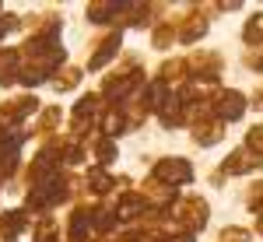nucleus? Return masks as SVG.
<instances>
[{
    "label": "nucleus",
    "mask_w": 263,
    "mask_h": 242,
    "mask_svg": "<svg viewBox=\"0 0 263 242\" xmlns=\"http://www.w3.org/2000/svg\"><path fill=\"white\" fill-rule=\"evenodd\" d=\"M144 84H147L144 81V67H137V60H126L123 70H116V74H109L102 81V99L112 109H123L137 91H144Z\"/></svg>",
    "instance_id": "f257e3e1"
},
{
    "label": "nucleus",
    "mask_w": 263,
    "mask_h": 242,
    "mask_svg": "<svg viewBox=\"0 0 263 242\" xmlns=\"http://www.w3.org/2000/svg\"><path fill=\"white\" fill-rule=\"evenodd\" d=\"M165 218L176 225L179 232H203L207 228V218H211V207H207V200L203 197H197V193H190V197H179V200L172 203L168 211H165Z\"/></svg>",
    "instance_id": "f03ea898"
},
{
    "label": "nucleus",
    "mask_w": 263,
    "mask_h": 242,
    "mask_svg": "<svg viewBox=\"0 0 263 242\" xmlns=\"http://www.w3.org/2000/svg\"><path fill=\"white\" fill-rule=\"evenodd\" d=\"M60 165H63V144H60V141H46L39 151H35L32 165H28V176H25V182H28V186L49 182L53 176H60Z\"/></svg>",
    "instance_id": "7ed1b4c3"
},
{
    "label": "nucleus",
    "mask_w": 263,
    "mask_h": 242,
    "mask_svg": "<svg viewBox=\"0 0 263 242\" xmlns=\"http://www.w3.org/2000/svg\"><path fill=\"white\" fill-rule=\"evenodd\" d=\"M193 165L190 158H182V155H168V158H158L155 161V169H151V179L168 186V190H176V186H186V182H193Z\"/></svg>",
    "instance_id": "20e7f679"
},
{
    "label": "nucleus",
    "mask_w": 263,
    "mask_h": 242,
    "mask_svg": "<svg viewBox=\"0 0 263 242\" xmlns=\"http://www.w3.org/2000/svg\"><path fill=\"white\" fill-rule=\"evenodd\" d=\"M39 113H42V102L35 95H18V99L0 102V134L4 130H18L28 116H39Z\"/></svg>",
    "instance_id": "39448f33"
},
{
    "label": "nucleus",
    "mask_w": 263,
    "mask_h": 242,
    "mask_svg": "<svg viewBox=\"0 0 263 242\" xmlns=\"http://www.w3.org/2000/svg\"><path fill=\"white\" fill-rule=\"evenodd\" d=\"M249 105H253L249 95L239 91V88H218V91H214V116L221 123H239Z\"/></svg>",
    "instance_id": "423d86ee"
},
{
    "label": "nucleus",
    "mask_w": 263,
    "mask_h": 242,
    "mask_svg": "<svg viewBox=\"0 0 263 242\" xmlns=\"http://www.w3.org/2000/svg\"><path fill=\"white\" fill-rule=\"evenodd\" d=\"M218 169H221L228 179H232V176H253L256 169H263V158H256L246 144H239V147H232V151L224 155V161H218Z\"/></svg>",
    "instance_id": "0eeeda50"
},
{
    "label": "nucleus",
    "mask_w": 263,
    "mask_h": 242,
    "mask_svg": "<svg viewBox=\"0 0 263 242\" xmlns=\"http://www.w3.org/2000/svg\"><path fill=\"white\" fill-rule=\"evenodd\" d=\"M207 11H211V4H207V7H193V4H190V14L182 21H176V25H179V42L182 46H193V42H200L203 35H207V28H211Z\"/></svg>",
    "instance_id": "6e6552de"
},
{
    "label": "nucleus",
    "mask_w": 263,
    "mask_h": 242,
    "mask_svg": "<svg viewBox=\"0 0 263 242\" xmlns=\"http://www.w3.org/2000/svg\"><path fill=\"white\" fill-rule=\"evenodd\" d=\"M67 235H70V242H91V235H95V203H78L70 211Z\"/></svg>",
    "instance_id": "1a4fd4ad"
},
{
    "label": "nucleus",
    "mask_w": 263,
    "mask_h": 242,
    "mask_svg": "<svg viewBox=\"0 0 263 242\" xmlns=\"http://www.w3.org/2000/svg\"><path fill=\"white\" fill-rule=\"evenodd\" d=\"M112 214L120 225H130V221H141L147 214V200L141 197V190H123L120 200L112 203Z\"/></svg>",
    "instance_id": "9d476101"
},
{
    "label": "nucleus",
    "mask_w": 263,
    "mask_h": 242,
    "mask_svg": "<svg viewBox=\"0 0 263 242\" xmlns=\"http://www.w3.org/2000/svg\"><path fill=\"white\" fill-rule=\"evenodd\" d=\"M120 46H123V28H112V32H105L102 39H95V53H91V60H88V70H102L109 60H116Z\"/></svg>",
    "instance_id": "9b49d317"
},
{
    "label": "nucleus",
    "mask_w": 263,
    "mask_h": 242,
    "mask_svg": "<svg viewBox=\"0 0 263 242\" xmlns=\"http://www.w3.org/2000/svg\"><path fill=\"white\" fill-rule=\"evenodd\" d=\"M21 46H0V88H11L14 81H21Z\"/></svg>",
    "instance_id": "f8f14e48"
},
{
    "label": "nucleus",
    "mask_w": 263,
    "mask_h": 242,
    "mask_svg": "<svg viewBox=\"0 0 263 242\" xmlns=\"http://www.w3.org/2000/svg\"><path fill=\"white\" fill-rule=\"evenodd\" d=\"M168 99H172V84H165L162 78H151L141 91V109L144 113H162Z\"/></svg>",
    "instance_id": "ddd939ff"
},
{
    "label": "nucleus",
    "mask_w": 263,
    "mask_h": 242,
    "mask_svg": "<svg viewBox=\"0 0 263 242\" xmlns=\"http://www.w3.org/2000/svg\"><path fill=\"white\" fill-rule=\"evenodd\" d=\"M25 228H28V211H25V207L0 211V239L4 242H18Z\"/></svg>",
    "instance_id": "4468645a"
},
{
    "label": "nucleus",
    "mask_w": 263,
    "mask_h": 242,
    "mask_svg": "<svg viewBox=\"0 0 263 242\" xmlns=\"http://www.w3.org/2000/svg\"><path fill=\"white\" fill-rule=\"evenodd\" d=\"M32 134H25V130H4L0 134V165H11V161H21V147L28 141Z\"/></svg>",
    "instance_id": "2eb2a0df"
},
{
    "label": "nucleus",
    "mask_w": 263,
    "mask_h": 242,
    "mask_svg": "<svg viewBox=\"0 0 263 242\" xmlns=\"http://www.w3.org/2000/svg\"><path fill=\"white\" fill-rule=\"evenodd\" d=\"M224 126H228V123H221V120H207V123H200V126H193L190 141L197 144V147H214V144H221L224 137H228Z\"/></svg>",
    "instance_id": "dca6fc26"
},
{
    "label": "nucleus",
    "mask_w": 263,
    "mask_h": 242,
    "mask_svg": "<svg viewBox=\"0 0 263 242\" xmlns=\"http://www.w3.org/2000/svg\"><path fill=\"white\" fill-rule=\"evenodd\" d=\"M116 176L109 172V169H102V165H91L88 169V176H84V190L91 193V197H105V193H112V186H116Z\"/></svg>",
    "instance_id": "f3484780"
},
{
    "label": "nucleus",
    "mask_w": 263,
    "mask_h": 242,
    "mask_svg": "<svg viewBox=\"0 0 263 242\" xmlns=\"http://www.w3.org/2000/svg\"><path fill=\"white\" fill-rule=\"evenodd\" d=\"M239 39H242L246 49H263V7H260V11H253V14L242 21Z\"/></svg>",
    "instance_id": "a211bd4d"
},
{
    "label": "nucleus",
    "mask_w": 263,
    "mask_h": 242,
    "mask_svg": "<svg viewBox=\"0 0 263 242\" xmlns=\"http://www.w3.org/2000/svg\"><path fill=\"white\" fill-rule=\"evenodd\" d=\"M158 78H162L165 84H172V81H190V78H193L190 57H172V60H162V67H158Z\"/></svg>",
    "instance_id": "6ab92c4d"
},
{
    "label": "nucleus",
    "mask_w": 263,
    "mask_h": 242,
    "mask_svg": "<svg viewBox=\"0 0 263 242\" xmlns=\"http://www.w3.org/2000/svg\"><path fill=\"white\" fill-rule=\"evenodd\" d=\"M91 155H95V165H102V169H112V161L120 158V147H116V141L112 137H95L91 141Z\"/></svg>",
    "instance_id": "aec40b11"
},
{
    "label": "nucleus",
    "mask_w": 263,
    "mask_h": 242,
    "mask_svg": "<svg viewBox=\"0 0 263 242\" xmlns=\"http://www.w3.org/2000/svg\"><path fill=\"white\" fill-rule=\"evenodd\" d=\"M172 42H179V25H176V21H158L155 32H151V49L165 53Z\"/></svg>",
    "instance_id": "412c9836"
},
{
    "label": "nucleus",
    "mask_w": 263,
    "mask_h": 242,
    "mask_svg": "<svg viewBox=\"0 0 263 242\" xmlns=\"http://www.w3.org/2000/svg\"><path fill=\"white\" fill-rule=\"evenodd\" d=\"M81 78H84V67H74V63H67L60 74L53 78V91H57V95H67V91H74V88L81 84Z\"/></svg>",
    "instance_id": "4be33fe9"
},
{
    "label": "nucleus",
    "mask_w": 263,
    "mask_h": 242,
    "mask_svg": "<svg viewBox=\"0 0 263 242\" xmlns=\"http://www.w3.org/2000/svg\"><path fill=\"white\" fill-rule=\"evenodd\" d=\"M155 11H158V4H130V11H126V28H147L151 25V18H155Z\"/></svg>",
    "instance_id": "5701e85b"
},
{
    "label": "nucleus",
    "mask_w": 263,
    "mask_h": 242,
    "mask_svg": "<svg viewBox=\"0 0 263 242\" xmlns=\"http://www.w3.org/2000/svg\"><path fill=\"white\" fill-rule=\"evenodd\" d=\"M32 242H60V225L53 218H35L32 225Z\"/></svg>",
    "instance_id": "b1692460"
},
{
    "label": "nucleus",
    "mask_w": 263,
    "mask_h": 242,
    "mask_svg": "<svg viewBox=\"0 0 263 242\" xmlns=\"http://www.w3.org/2000/svg\"><path fill=\"white\" fill-rule=\"evenodd\" d=\"M60 120H63L60 105H42L39 120H35V134H53V130L60 126Z\"/></svg>",
    "instance_id": "393cba45"
},
{
    "label": "nucleus",
    "mask_w": 263,
    "mask_h": 242,
    "mask_svg": "<svg viewBox=\"0 0 263 242\" xmlns=\"http://www.w3.org/2000/svg\"><path fill=\"white\" fill-rule=\"evenodd\" d=\"M246 211L260 221L263 218V179H253L246 186Z\"/></svg>",
    "instance_id": "a878e982"
},
{
    "label": "nucleus",
    "mask_w": 263,
    "mask_h": 242,
    "mask_svg": "<svg viewBox=\"0 0 263 242\" xmlns=\"http://www.w3.org/2000/svg\"><path fill=\"white\" fill-rule=\"evenodd\" d=\"M253 228H246V225H224L221 232H218V242H253Z\"/></svg>",
    "instance_id": "bb28decb"
},
{
    "label": "nucleus",
    "mask_w": 263,
    "mask_h": 242,
    "mask_svg": "<svg viewBox=\"0 0 263 242\" xmlns=\"http://www.w3.org/2000/svg\"><path fill=\"white\" fill-rule=\"evenodd\" d=\"M63 165H84V141L81 137L63 141Z\"/></svg>",
    "instance_id": "cd10ccee"
},
{
    "label": "nucleus",
    "mask_w": 263,
    "mask_h": 242,
    "mask_svg": "<svg viewBox=\"0 0 263 242\" xmlns=\"http://www.w3.org/2000/svg\"><path fill=\"white\" fill-rule=\"evenodd\" d=\"M242 144L256 155V158H263V123H253V126L246 130V141Z\"/></svg>",
    "instance_id": "c85d7f7f"
},
{
    "label": "nucleus",
    "mask_w": 263,
    "mask_h": 242,
    "mask_svg": "<svg viewBox=\"0 0 263 242\" xmlns=\"http://www.w3.org/2000/svg\"><path fill=\"white\" fill-rule=\"evenodd\" d=\"M242 67H246V70H253V74H260V78H263V49H246V57H242Z\"/></svg>",
    "instance_id": "c756f323"
},
{
    "label": "nucleus",
    "mask_w": 263,
    "mask_h": 242,
    "mask_svg": "<svg viewBox=\"0 0 263 242\" xmlns=\"http://www.w3.org/2000/svg\"><path fill=\"white\" fill-rule=\"evenodd\" d=\"M246 4H239V0H218V4H214V11H218V14H235V11H242Z\"/></svg>",
    "instance_id": "7c9ffc66"
},
{
    "label": "nucleus",
    "mask_w": 263,
    "mask_h": 242,
    "mask_svg": "<svg viewBox=\"0 0 263 242\" xmlns=\"http://www.w3.org/2000/svg\"><path fill=\"white\" fill-rule=\"evenodd\" d=\"M253 109H263V84L256 88V95H253Z\"/></svg>",
    "instance_id": "2f4dec72"
},
{
    "label": "nucleus",
    "mask_w": 263,
    "mask_h": 242,
    "mask_svg": "<svg viewBox=\"0 0 263 242\" xmlns=\"http://www.w3.org/2000/svg\"><path fill=\"white\" fill-rule=\"evenodd\" d=\"M253 232H256V235H260V239H263V218H260V221H256V225H253Z\"/></svg>",
    "instance_id": "473e14b6"
},
{
    "label": "nucleus",
    "mask_w": 263,
    "mask_h": 242,
    "mask_svg": "<svg viewBox=\"0 0 263 242\" xmlns=\"http://www.w3.org/2000/svg\"><path fill=\"white\" fill-rule=\"evenodd\" d=\"M0 193H4V176H0Z\"/></svg>",
    "instance_id": "72a5a7b5"
},
{
    "label": "nucleus",
    "mask_w": 263,
    "mask_h": 242,
    "mask_svg": "<svg viewBox=\"0 0 263 242\" xmlns=\"http://www.w3.org/2000/svg\"><path fill=\"white\" fill-rule=\"evenodd\" d=\"M91 242H105V239H91Z\"/></svg>",
    "instance_id": "f704fd0d"
}]
</instances>
